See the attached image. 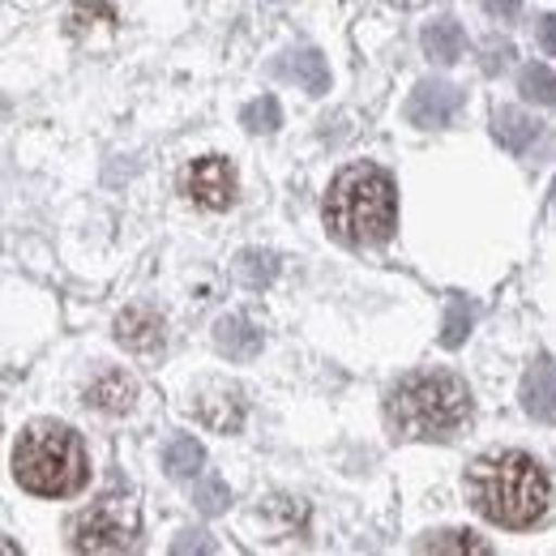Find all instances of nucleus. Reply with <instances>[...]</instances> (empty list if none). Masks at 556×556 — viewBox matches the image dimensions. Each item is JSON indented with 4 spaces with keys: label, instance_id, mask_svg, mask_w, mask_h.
<instances>
[{
    "label": "nucleus",
    "instance_id": "ddd939ff",
    "mask_svg": "<svg viewBox=\"0 0 556 556\" xmlns=\"http://www.w3.org/2000/svg\"><path fill=\"white\" fill-rule=\"evenodd\" d=\"M419 43H424L428 61H437V65H454V61L463 56V48H467L463 26H458L454 17H437V22H428L424 35H419Z\"/></svg>",
    "mask_w": 556,
    "mask_h": 556
},
{
    "label": "nucleus",
    "instance_id": "2eb2a0df",
    "mask_svg": "<svg viewBox=\"0 0 556 556\" xmlns=\"http://www.w3.org/2000/svg\"><path fill=\"white\" fill-rule=\"evenodd\" d=\"M116 339L129 351H154L163 343V321L154 313H146V308H129L116 321Z\"/></svg>",
    "mask_w": 556,
    "mask_h": 556
},
{
    "label": "nucleus",
    "instance_id": "f8f14e48",
    "mask_svg": "<svg viewBox=\"0 0 556 556\" xmlns=\"http://www.w3.org/2000/svg\"><path fill=\"white\" fill-rule=\"evenodd\" d=\"M198 419L214 432H240L244 424V403L236 390H206L198 399Z\"/></svg>",
    "mask_w": 556,
    "mask_h": 556
},
{
    "label": "nucleus",
    "instance_id": "f257e3e1",
    "mask_svg": "<svg viewBox=\"0 0 556 556\" xmlns=\"http://www.w3.org/2000/svg\"><path fill=\"white\" fill-rule=\"evenodd\" d=\"M467 496H471L480 518L496 522V527H509V531H527L548 514L553 480L531 454L505 450V454H488L471 467Z\"/></svg>",
    "mask_w": 556,
    "mask_h": 556
},
{
    "label": "nucleus",
    "instance_id": "f03ea898",
    "mask_svg": "<svg viewBox=\"0 0 556 556\" xmlns=\"http://www.w3.org/2000/svg\"><path fill=\"white\" fill-rule=\"evenodd\" d=\"M386 419L407 441H450L471 419V390L454 372H412L386 394Z\"/></svg>",
    "mask_w": 556,
    "mask_h": 556
},
{
    "label": "nucleus",
    "instance_id": "4468645a",
    "mask_svg": "<svg viewBox=\"0 0 556 556\" xmlns=\"http://www.w3.org/2000/svg\"><path fill=\"white\" fill-rule=\"evenodd\" d=\"M492 138L501 141L509 154H522L531 141L540 138V125L522 108H496L492 112Z\"/></svg>",
    "mask_w": 556,
    "mask_h": 556
},
{
    "label": "nucleus",
    "instance_id": "1a4fd4ad",
    "mask_svg": "<svg viewBox=\"0 0 556 556\" xmlns=\"http://www.w3.org/2000/svg\"><path fill=\"white\" fill-rule=\"evenodd\" d=\"M522 407L531 419L556 424V359H535L522 377Z\"/></svg>",
    "mask_w": 556,
    "mask_h": 556
},
{
    "label": "nucleus",
    "instance_id": "a211bd4d",
    "mask_svg": "<svg viewBox=\"0 0 556 556\" xmlns=\"http://www.w3.org/2000/svg\"><path fill=\"white\" fill-rule=\"evenodd\" d=\"M518 90H522V99L548 108V103H556V73L548 65H527L518 77Z\"/></svg>",
    "mask_w": 556,
    "mask_h": 556
},
{
    "label": "nucleus",
    "instance_id": "39448f33",
    "mask_svg": "<svg viewBox=\"0 0 556 556\" xmlns=\"http://www.w3.org/2000/svg\"><path fill=\"white\" fill-rule=\"evenodd\" d=\"M141 527L134 496H99L90 509H81L70 527V544L77 553H125L134 548Z\"/></svg>",
    "mask_w": 556,
    "mask_h": 556
},
{
    "label": "nucleus",
    "instance_id": "20e7f679",
    "mask_svg": "<svg viewBox=\"0 0 556 556\" xmlns=\"http://www.w3.org/2000/svg\"><path fill=\"white\" fill-rule=\"evenodd\" d=\"M13 476L35 496H73L90 476L86 445L65 424H30L13 450Z\"/></svg>",
    "mask_w": 556,
    "mask_h": 556
},
{
    "label": "nucleus",
    "instance_id": "f3484780",
    "mask_svg": "<svg viewBox=\"0 0 556 556\" xmlns=\"http://www.w3.org/2000/svg\"><path fill=\"white\" fill-rule=\"evenodd\" d=\"M471 321H476V308H471L463 295H454L450 308H445V321H441V343H445V348H458V343L471 334Z\"/></svg>",
    "mask_w": 556,
    "mask_h": 556
},
{
    "label": "nucleus",
    "instance_id": "dca6fc26",
    "mask_svg": "<svg viewBox=\"0 0 556 556\" xmlns=\"http://www.w3.org/2000/svg\"><path fill=\"white\" fill-rule=\"evenodd\" d=\"M202 463H206V454H202V445H198L193 437H172L167 450H163V467H167V476H176V480L198 476Z\"/></svg>",
    "mask_w": 556,
    "mask_h": 556
},
{
    "label": "nucleus",
    "instance_id": "b1692460",
    "mask_svg": "<svg viewBox=\"0 0 556 556\" xmlns=\"http://www.w3.org/2000/svg\"><path fill=\"white\" fill-rule=\"evenodd\" d=\"M540 43H544V52H548V56H556V13L540 17Z\"/></svg>",
    "mask_w": 556,
    "mask_h": 556
},
{
    "label": "nucleus",
    "instance_id": "423d86ee",
    "mask_svg": "<svg viewBox=\"0 0 556 556\" xmlns=\"http://www.w3.org/2000/svg\"><path fill=\"white\" fill-rule=\"evenodd\" d=\"M185 193L206 210H227L236 202V172L223 154H206L185 172Z\"/></svg>",
    "mask_w": 556,
    "mask_h": 556
},
{
    "label": "nucleus",
    "instance_id": "412c9836",
    "mask_svg": "<svg viewBox=\"0 0 556 556\" xmlns=\"http://www.w3.org/2000/svg\"><path fill=\"white\" fill-rule=\"evenodd\" d=\"M236 275L244 278L249 287H262V282H270L275 278V257L270 253H240V262H236Z\"/></svg>",
    "mask_w": 556,
    "mask_h": 556
},
{
    "label": "nucleus",
    "instance_id": "4be33fe9",
    "mask_svg": "<svg viewBox=\"0 0 556 556\" xmlns=\"http://www.w3.org/2000/svg\"><path fill=\"white\" fill-rule=\"evenodd\" d=\"M193 505H198L202 514H223V509H227V484H223V480H202V484H193Z\"/></svg>",
    "mask_w": 556,
    "mask_h": 556
},
{
    "label": "nucleus",
    "instance_id": "393cba45",
    "mask_svg": "<svg viewBox=\"0 0 556 556\" xmlns=\"http://www.w3.org/2000/svg\"><path fill=\"white\" fill-rule=\"evenodd\" d=\"M488 13H496V17H514L518 9H522V0H484Z\"/></svg>",
    "mask_w": 556,
    "mask_h": 556
},
{
    "label": "nucleus",
    "instance_id": "9d476101",
    "mask_svg": "<svg viewBox=\"0 0 556 556\" xmlns=\"http://www.w3.org/2000/svg\"><path fill=\"white\" fill-rule=\"evenodd\" d=\"M275 73L304 86L308 94H326L330 90V70H326V56L317 48H300V52H282L275 61Z\"/></svg>",
    "mask_w": 556,
    "mask_h": 556
},
{
    "label": "nucleus",
    "instance_id": "aec40b11",
    "mask_svg": "<svg viewBox=\"0 0 556 556\" xmlns=\"http://www.w3.org/2000/svg\"><path fill=\"white\" fill-rule=\"evenodd\" d=\"M424 553H488L484 540H471L467 531H441V535H432L428 544H424Z\"/></svg>",
    "mask_w": 556,
    "mask_h": 556
},
{
    "label": "nucleus",
    "instance_id": "a878e982",
    "mask_svg": "<svg viewBox=\"0 0 556 556\" xmlns=\"http://www.w3.org/2000/svg\"><path fill=\"white\" fill-rule=\"evenodd\" d=\"M553 210H556V185H553Z\"/></svg>",
    "mask_w": 556,
    "mask_h": 556
},
{
    "label": "nucleus",
    "instance_id": "9b49d317",
    "mask_svg": "<svg viewBox=\"0 0 556 556\" xmlns=\"http://www.w3.org/2000/svg\"><path fill=\"white\" fill-rule=\"evenodd\" d=\"M214 348L223 351L227 359L249 364V359L262 351V330H257L249 317H218V326H214Z\"/></svg>",
    "mask_w": 556,
    "mask_h": 556
},
{
    "label": "nucleus",
    "instance_id": "6ab92c4d",
    "mask_svg": "<svg viewBox=\"0 0 556 556\" xmlns=\"http://www.w3.org/2000/svg\"><path fill=\"white\" fill-rule=\"evenodd\" d=\"M240 125H244L249 134H275L278 125H282V112H278L275 94H266V99H253V103L240 112Z\"/></svg>",
    "mask_w": 556,
    "mask_h": 556
},
{
    "label": "nucleus",
    "instance_id": "6e6552de",
    "mask_svg": "<svg viewBox=\"0 0 556 556\" xmlns=\"http://www.w3.org/2000/svg\"><path fill=\"white\" fill-rule=\"evenodd\" d=\"M134 399H138V386H134V377H125L121 368H103V372L86 386V403H90L94 412H103V416H125V412L134 407Z\"/></svg>",
    "mask_w": 556,
    "mask_h": 556
},
{
    "label": "nucleus",
    "instance_id": "7ed1b4c3",
    "mask_svg": "<svg viewBox=\"0 0 556 556\" xmlns=\"http://www.w3.org/2000/svg\"><path fill=\"white\" fill-rule=\"evenodd\" d=\"M399 202L381 167H348L326 193V227L343 244H381L394 236Z\"/></svg>",
    "mask_w": 556,
    "mask_h": 556
},
{
    "label": "nucleus",
    "instance_id": "0eeeda50",
    "mask_svg": "<svg viewBox=\"0 0 556 556\" xmlns=\"http://www.w3.org/2000/svg\"><path fill=\"white\" fill-rule=\"evenodd\" d=\"M458 108H463V90L458 86H450V81H419L412 103H407V121L419 125V129H445V125H454Z\"/></svg>",
    "mask_w": 556,
    "mask_h": 556
},
{
    "label": "nucleus",
    "instance_id": "5701e85b",
    "mask_svg": "<svg viewBox=\"0 0 556 556\" xmlns=\"http://www.w3.org/2000/svg\"><path fill=\"white\" fill-rule=\"evenodd\" d=\"M509 56H514V48H509V43H492V48H488L484 70H488V73L505 70V65H509Z\"/></svg>",
    "mask_w": 556,
    "mask_h": 556
}]
</instances>
